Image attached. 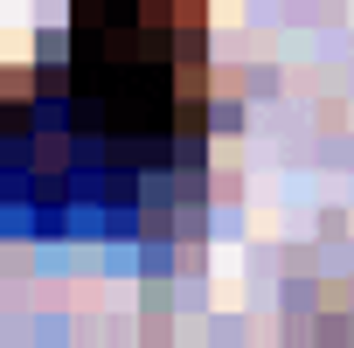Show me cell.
I'll return each instance as SVG.
<instances>
[{
  "instance_id": "cell-1",
  "label": "cell",
  "mask_w": 354,
  "mask_h": 348,
  "mask_svg": "<svg viewBox=\"0 0 354 348\" xmlns=\"http://www.w3.org/2000/svg\"><path fill=\"white\" fill-rule=\"evenodd\" d=\"M209 132L202 0H70L56 70H0V182L42 202L132 209L188 174Z\"/></svg>"
}]
</instances>
